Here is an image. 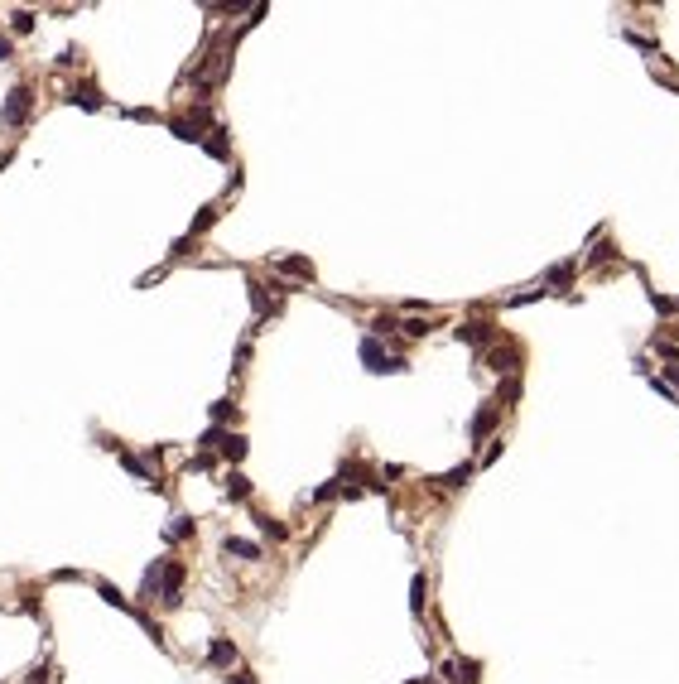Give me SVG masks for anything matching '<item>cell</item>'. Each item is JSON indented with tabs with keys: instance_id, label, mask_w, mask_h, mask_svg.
Masks as SVG:
<instances>
[{
	"instance_id": "cell-5",
	"label": "cell",
	"mask_w": 679,
	"mask_h": 684,
	"mask_svg": "<svg viewBox=\"0 0 679 684\" xmlns=\"http://www.w3.org/2000/svg\"><path fill=\"white\" fill-rule=\"evenodd\" d=\"M208 665H217V670H227V665H236V646H232L227 636H217V641L208 646Z\"/></svg>"
},
{
	"instance_id": "cell-2",
	"label": "cell",
	"mask_w": 679,
	"mask_h": 684,
	"mask_svg": "<svg viewBox=\"0 0 679 684\" xmlns=\"http://www.w3.org/2000/svg\"><path fill=\"white\" fill-rule=\"evenodd\" d=\"M361 361H366V371H405V366H409V361H400L395 352H385L376 337L361 342Z\"/></svg>"
},
{
	"instance_id": "cell-10",
	"label": "cell",
	"mask_w": 679,
	"mask_h": 684,
	"mask_svg": "<svg viewBox=\"0 0 679 684\" xmlns=\"http://www.w3.org/2000/svg\"><path fill=\"white\" fill-rule=\"evenodd\" d=\"M222 554H236V559H260V545H251V540H222Z\"/></svg>"
},
{
	"instance_id": "cell-8",
	"label": "cell",
	"mask_w": 679,
	"mask_h": 684,
	"mask_svg": "<svg viewBox=\"0 0 679 684\" xmlns=\"http://www.w3.org/2000/svg\"><path fill=\"white\" fill-rule=\"evenodd\" d=\"M203 150H208L212 160H227V155H232V145H227V131H222V126H212V131L203 136Z\"/></svg>"
},
{
	"instance_id": "cell-4",
	"label": "cell",
	"mask_w": 679,
	"mask_h": 684,
	"mask_svg": "<svg viewBox=\"0 0 679 684\" xmlns=\"http://www.w3.org/2000/svg\"><path fill=\"white\" fill-rule=\"evenodd\" d=\"M68 102L82 107V111H102V92H97L92 83H73V87H68Z\"/></svg>"
},
{
	"instance_id": "cell-1",
	"label": "cell",
	"mask_w": 679,
	"mask_h": 684,
	"mask_svg": "<svg viewBox=\"0 0 679 684\" xmlns=\"http://www.w3.org/2000/svg\"><path fill=\"white\" fill-rule=\"evenodd\" d=\"M29 107H34V92H29L25 83L20 87H10V97H5V107H0V126H25V116H29Z\"/></svg>"
},
{
	"instance_id": "cell-15",
	"label": "cell",
	"mask_w": 679,
	"mask_h": 684,
	"mask_svg": "<svg viewBox=\"0 0 679 684\" xmlns=\"http://www.w3.org/2000/svg\"><path fill=\"white\" fill-rule=\"evenodd\" d=\"M424 593H429V583H424V574H414V583H409V607L414 612H424Z\"/></svg>"
},
{
	"instance_id": "cell-20",
	"label": "cell",
	"mask_w": 679,
	"mask_h": 684,
	"mask_svg": "<svg viewBox=\"0 0 679 684\" xmlns=\"http://www.w3.org/2000/svg\"><path fill=\"white\" fill-rule=\"evenodd\" d=\"M54 665H39V670H34V675H29V684H54Z\"/></svg>"
},
{
	"instance_id": "cell-19",
	"label": "cell",
	"mask_w": 679,
	"mask_h": 684,
	"mask_svg": "<svg viewBox=\"0 0 679 684\" xmlns=\"http://www.w3.org/2000/svg\"><path fill=\"white\" fill-rule=\"evenodd\" d=\"M467 472H472V467H467V463H462V467H453V472L443 477V487H462V482H467Z\"/></svg>"
},
{
	"instance_id": "cell-22",
	"label": "cell",
	"mask_w": 679,
	"mask_h": 684,
	"mask_svg": "<svg viewBox=\"0 0 679 684\" xmlns=\"http://www.w3.org/2000/svg\"><path fill=\"white\" fill-rule=\"evenodd\" d=\"M29 29H34V15L20 10V15H15V34H29Z\"/></svg>"
},
{
	"instance_id": "cell-18",
	"label": "cell",
	"mask_w": 679,
	"mask_h": 684,
	"mask_svg": "<svg viewBox=\"0 0 679 684\" xmlns=\"http://www.w3.org/2000/svg\"><path fill=\"white\" fill-rule=\"evenodd\" d=\"M256 525H260V530H265V535H270V540H284V525H280V520L260 516V520H256Z\"/></svg>"
},
{
	"instance_id": "cell-6",
	"label": "cell",
	"mask_w": 679,
	"mask_h": 684,
	"mask_svg": "<svg viewBox=\"0 0 679 684\" xmlns=\"http://www.w3.org/2000/svg\"><path fill=\"white\" fill-rule=\"evenodd\" d=\"M160 578H164V559H155V564L145 569V583H140V598H145V602L160 598Z\"/></svg>"
},
{
	"instance_id": "cell-14",
	"label": "cell",
	"mask_w": 679,
	"mask_h": 684,
	"mask_svg": "<svg viewBox=\"0 0 679 684\" xmlns=\"http://www.w3.org/2000/svg\"><path fill=\"white\" fill-rule=\"evenodd\" d=\"M280 270H284V275H299V280H313V265H308L304 256H289V260H280Z\"/></svg>"
},
{
	"instance_id": "cell-23",
	"label": "cell",
	"mask_w": 679,
	"mask_h": 684,
	"mask_svg": "<svg viewBox=\"0 0 679 684\" xmlns=\"http://www.w3.org/2000/svg\"><path fill=\"white\" fill-rule=\"evenodd\" d=\"M405 332H409V337H424V332H429V323H424V318H409Z\"/></svg>"
},
{
	"instance_id": "cell-3",
	"label": "cell",
	"mask_w": 679,
	"mask_h": 684,
	"mask_svg": "<svg viewBox=\"0 0 679 684\" xmlns=\"http://www.w3.org/2000/svg\"><path fill=\"white\" fill-rule=\"evenodd\" d=\"M160 602H164V607H179V602H184V564H179V559H164Z\"/></svg>"
},
{
	"instance_id": "cell-25",
	"label": "cell",
	"mask_w": 679,
	"mask_h": 684,
	"mask_svg": "<svg viewBox=\"0 0 679 684\" xmlns=\"http://www.w3.org/2000/svg\"><path fill=\"white\" fill-rule=\"evenodd\" d=\"M10 54H15V49H10V39H0V63H5Z\"/></svg>"
},
{
	"instance_id": "cell-13",
	"label": "cell",
	"mask_w": 679,
	"mask_h": 684,
	"mask_svg": "<svg viewBox=\"0 0 679 684\" xmlns=\"http://www.w3.org/2000/svg\"><path fill=\"white\" fill-rule=\"evenodd\" d=\"M227 496H232V501H246V496H251V477L232 472V477H227Z\"/></svg>"
},
{
	"instance_id": "cell-16",
	"label": "cell",
	"mask_w": 679,
	"mask_h": 684,
	"mask_svg": "<svg viewBox=\"0 0 679 684\" xmlns=\"http://www.w3.org/2000/svg\"><path fill=\"white\" fill-rule=\"evenodd\" d=\"M169 540H193V520H188V516H174V525H169Z\"/></svg>"
},
{
	"instance_id": "cell-12",
	"label": "cell",
	"mask_w": 679,
	"mask_h": 684,
	"mask_svg": "<svg viewBox=\"0 0 679 684\" xmlns=\"http://www.w3.org/2000/svg\"><path fill=\"white\" fill-rule=\"evenodd\" d=\"M491 332H496L491 323H477V318H472V323H462V328H458V342H487Z\"/></svg>"
},
{
	"instance_id": "cell-21",
	"label": "cell",
	"mask_w": 679,
	"mask_h": 684,
	"mask_svg": "<svg viewBox=\"0 0 679 684\" xmlns=\"http://www.w3.org/2000/svg\"><path fill=\"white\" fill-rule=\"evenodd\" d=\"M549 280H554V284H569V280H573V265H554V270H549Z\"/></svg>"
},
{
	"instance_id": "cell-17",
	"label": "cell",
	"mask_w": 679,
	"mask_h": 684,
	"mask_svg": "<svg viewBox=\"0 0 679 684\" xmlns=\"http://www.w3.org/2000/svg\"><path fill=\"white\" fill-rule=\"evenodd\" d=\"M227 419H236V405L232 400H217L212 405V424H227Z\"/></svg>"
},
{
	"instance_id": "cell-9",
	"label": "cell",
	"mask_w": 679,
	"mask_h": 684,
	"mask_svg": "<svg viewBox=\"0 0 679 684\" xmlns=\"http://www.w3.org/2000/svg\"><path fill=\"white\" fill-rule=\"evenodd\" d=\"M121 467H126V472H131V477H140V482H145V487H160V482H155V472H150V467L140 463L136 453H121Z\"/></svg>"
},
{
	"instance_id": "cell-7",
	"label": "cell",
	"mask_w": 679,
	"mask_h": 684,
	"mask_svg": "<svg viewBox=\"0 0 679 684\" xmlns=\"http://www.w3.org/2000/svg\"><path fill=\"white\" fill-rule=\"evenodd\" d=\"M217 453L227 458V463H241V458H246V438L241 434H222L217 438Z\"/></svg>"
},
{
	"instance_id": "cell-24",
	"label": "cell",
	"mask_w": 679,
	"mask_h": 684,
	"mask_svg": "<svg viewBox=\"0 0 679 684\" xmlns=\"http://www.w3.org/2000/svg\"><path fill=\"white\" fill-rule=\"evenodd\" d=\"M227 684H256V675L251 670H236V675H227Z\"/></svg>"
},
{
	"instance_id": "cell-11",
	"label": "cell",
	"mask_w": 679,
	"mask_h": 684,
	"mask_svg": "<svg viewBox=\"0 0 679 684\" xmlns=\"http://www.w3.org/2000/svg\"><path fill=\"white\" fill-rule=\"evenodd\" d=\"M496 419H501V405H487V410H482L477 419H472V438H487Z\"/></svg>"
}]
</instances>
